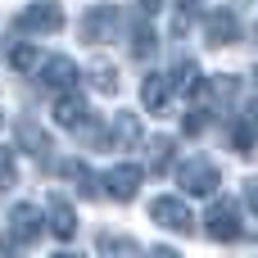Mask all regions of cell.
<instances>
[{
	"label": "cell",
	"instance_id": "obj_1",
	"mask_svg": "<svg viewBox=\"0 0 258 258\" xmlns=\"http://www.w3.org/2000/svg\"><path fill=\"white\" fill-rule=\"evenodd\" d=\"M177 181H181V190H186V195H195V200H209V195H218V186H222V172H218L209 159H186V163L177 168Z\"/></svg>",
	"mask_w": 258,
	"mask_h": 258
},
{
	"label": "cell",
	"instance_id": "obj_2",
	"mask_svg": "<svg viewBox=\"0 0 258 258\" xmlns=\"http://www.w3.org/2000/svg\"><path fill=\"white\" fill-rule=\"evenodd\" d=\"M118 23H122L118 5H91V9L82 14V27H77V32H82L86 45H104V41H113Z\"/></svg>",
	"mask_w": 258,
	"mask_h": 258
},
{
	"label": "cell",
	"instance_id": "obj_3",
	"mask_svg": "<svg viewBox=\"0 0 258 258\" xmlns=\"http://www.w3.org/2000/svg\"><path fill=\"white\" fill-rule=\"evenodd\" d=\"M63 5H54V0H41V5H32V9H23L18 18H14V32H63Z\"/></svg>",
	"mask_w": 258,
	"mask_h": 258
},
{
	"label": "cell",
	"instance_id": "obj_4",
	"mask_svg": "<svg viewBox=\"0 0 258 258\" xmlns=\"http://www.w3.org/2000/svg\"><path fill=\"white\" fill-rule=\"evenodd\" d=\"M204 231H209L218 245L240 240V213H236V204H231V200H213V209H209V218H204Z\"/></svg>",
	"mask_w": 258,
	"mask_h": 258
},
{
	"label": "cell",
	"instance_id": "obj_5",
	"mask_svg": "<svg viewBox=\"0 0 258 258\" xmlns=\"http://www.w3.org/2000/svg\"><path fill=\"white\" fill-rule=\"evenodd\" d=\"M150 218L159 222V227H168V231H195V218H190V209H186V200H177V195H159L154 204H150Z\"/></svg>",
	"mask_w": 258,
	"mask_h": 258
},
{
	"label": "cell",
	"instance_id": "obj_6",
	"mask_svg": "<svg viewBox=\"0 0 258 258\" xmlns=\"http://www.w3.org/2000/svg\"><path fill=\"white\" fill-rule=\"evenodd\" d=\"M9 236H14V245H36V240L45 236V213L32 209V204H14V213H9Z\"/></svg>",
	"mask_w": 258,
	"mask_h": 258
},
{
	"label": "cell",
	"instance_id": "obj_7",
	"mask_svg": "<svg viewBox=\"0 0 258 258\" xmlns=\"http://www.w3.org/2000/svg\"><path fill=\"white\" fill-rule=\"evenodd\" d=\"M136 190H141V168H136V163H118V168L104 172V195H109V200L132 204Z\"/></svg>",
	"mask_w": 258,
	"mask_h": 258
},
{
	"label": "cell",
	"instance_id": "obj_8",
	"mask_svg": "<svg viewBox=\"0 0 258 258\" xmlns=\"http://www.w3.org/2000/svg\"><path fill=\"white\" fill-rule=\"evenodd\" d=\"M54 122L68 127V132H82V127L91 122V104H86L77 91H59V100H54Z\"/></svg>",
	"mask_w": 258,
	"mask_h": 258
},
{
	"label": "cell",
	"instance_id": "obj_9",
	"mask_svg": "<svg viewBox=\"0 0 258 258\" xmlns=\"http://www.w3.org/2000/svg\"><path fill=\"white\" fill-rule=\"evenodd\" d=\"M41 86H45V91H73V86H77V63H73L68 54L41 59Z\"/></svg>",
	"mask_w": 258,
	"mask_h": 258
},
{
	"label": "cell",
	"instance_id": "obj_10",
	"mask_svg": "<svg viewBox=\"0 0 258 258\" xmlns=\"http://www.w3.org/2000/svg\"><path fill=\"white\" fill-rule=\"evenodd\" d=\"M204 36H209V45H231V41H240L236 14H231V9H213L209 23H204Z\"/></svg>",
	"mask_w": 258,
	"mask_h": 258
},
{
	"label": "cell",
	"instance_id": "obj_11",
	"mask_svg": "<svg viewBox=\"0 0 258 258\" xmlns=\"http://www.w3.org/2000/svg\"><path fill=\"white\" fill-rule=\"evenodd\" d=\"M45 227H50L59 240H73V236H77V213H73V204L54 195V200H50V209H45Z\"/></svg>",
	"mask_w": 258,
	"mask_h": 258
},
{
	"label": "cell",
	"instance_id": "obj_12",
	"mask_svg": "<svg viewBox=\"0 0 258 258\" xmlns=\"http://www.w3.org/2000/svg\"><path fill=\"white\" fill-rule=\"evenodd\" d=\"M141 100H145V109H150V113H159V109L172 100V77L150 73V77H145V86H141Z\"/></svg>",
	"mask_w": 258,
	"mask_h": 258
},
{
	"label": "cell",
	"instance_id": "obj_13",
	"mask_svg": "<svg viewBox=\"0 0 258 258\" xmlns=\"http://www.w3.org/2000/svg\"><path fill=\"white\" fill-rule=\"evenodd\" d=\"M200 86H204L200 63H195V59H181V63H177V77H172V91H181V95H200Z\"/></svg>",
	"mask_w": 258,
	"mask_h": 258
},
{
	"label": "cell",
	"instance_id": "obj_14",
	"mask_svg": "<svg viewBox=\"0 0 258 258\" xmlns=\"http://www.w3.org/2000/svg\"><path fill=\"white\" fill-rule=\"evenodd\" d=\"M91 86H95L100 95H118V68H113L109 59H95V63H91Z\"/></svg>",
	"mask_w": 258,
	"mask_h": 258
},
{
	"label": "cell",
	"instance_id": "obj_15",
	"mask_svg": "<svg viewBox=\"0 0 258 258\" xmlns=\"http://www.w3.org/2000/svg\"><path fill=\"white\" fill-rule=\"evenodd\" d=\"M113 141L122 145V150H132V145H141V122H136V113H118L113 118Z\"/></svg>",
	"mask_w": 258,
	"mask_h": 258
},
{
	"label": "cell",
	"instance_id": "obj_16",
	"mask_svg": "<svg viewBox=\"0 0 258 258\" xmlns=\"http://www.w3.org/2000/svg\"><path fill=\"white\" fill-rule=\"evenodd\" d=\"M172 159H177V145H172V136H159V141H150V172H168V168H172Z\"/></svg>",
	"mask_w": 258,
	"mask_h": 258
},
{
	"label": "cell",
	"instance_id": "obj_17",
	"mask_svg": "<svg viewBox=\"0 0 258 258\" xmlns=\"http://www.w3.org/2000/svg\"><path fill=\"white\" fill-rule=\"evenodd\" d=\"M9 68H14L18 77H23V73H36V68H41V54H36L27 41H18V45L9 50Z\"/></svg>",
	"mask_w": 258,
	"mask_h": 258
},
{
	"label": "cell",
	"instance_id": "obj_18",
	"mask_svg": "<svg viewBox=\"0 0 258 258\" xmlns=\"http://www.w3.org/2000/svg\"><path fill=\"white\" fill-rule=\"evenodd\" d=\"M63 177H73V181H77V190H82L86 200H95V195H100V181H95V172H91L86 163H63Z\"/></svg>",
	"mask_w": 258,
	"mask_h": 258
},
{
	"label": "cell",
	"instance_id": "obj_19",
	"mask_svg": "<svg viewBox=\"0 0 258 258\" xmlns=\"http://www.w3.org/2000/svg\"><path fill=\"white\" fill-rule=\"evenodd\" d=\"M132 54H136V59H150V54H154V32H150L145 18L132 23Z\"/></svg>",
	"mask_w": 258,
	"mask_h": 258
},
{
	"label": "cell",
	"instance_id": "obj_20",
	"mask_svg": "<svg viewBox=\"0 0 258 258\" xmlns=\"http://www.w3.org/2000/svg\"><path fill=\"white\" fill-rule=\"evenodd\" d=\"M18 136H23L27 154H36V159H45V150H54V145H50V136H45L41 127H32V122H18Z\"/></svg>",
	"mask_w": 258,
	"mask_h": 258
},
{
	"label": "cell",
	"instance_id": "obj_21",
	"mask_svg": "<svg viewBox=\"0 0 258 258\" xmlns=\"http://www.w3.org/2000/svg\"><path fill=\"white\" fill-rule=\"evenodd\" d=\"M195 14H200V0H181L177 14H172V36H186L190 23H195Z\"/></svg>",
	"mask_w": 258,
	"mask_h": 258
},
{
	"label": "cell",
	"instance_id": "obj_22",
	"mask_svg": "<svg viewBox=\"0 0 258 258\" xmlns=\"http://www.w3.org/2000/svg\"><path fill=\"white\" fill-rule=\"evenodd\" d=\"M231 145H236V154H254V127L249 122H236L231 127Z\"/></svg>",
	"mask_w": 258,
	"mask_h": 258
},
{
	"label": "cell",
	"instance_id": "obj_23",
	"mask_svg": "<svg viewBox=\"0 0 258 258\" xmlns=\"http://www.w3.org/2000/svg\"><path fill=\"white\" fill-rule=\"evenodd\" d=\"M141 245L127 240V236H100V254H136Z\"/></svg>",
	"mask_w": 258,
	"mask_h": 258
},
{
	"label": "cell",
	"instance_id": "obj_24",
	"mask_svg": "<svg viewBox=\"0 0 258 258\" xmlns=\"http://www.w3.org/2000/svg\"><path fill=\"white\" fill-rule=\"evenodd\" d=\"M14 172H18V168H14V150H9V145H0V190H9V186H14Z\"/></svg>",
	"mask_w": 258,
	"mask_h": 258
},
{
	"label": "cell",
	"instance_id": "obj_25",
	"mask_svg": "<svg viewBox=\"0 0 258 258\" xmlns=\"http://www.w3.org/2000/svg\"><path fill=\"white\" fill-rule=\"evenodd\" d=\"M204 122H209V113H204V109H190V113H186V132H190V136H200V132H204Z\"/></svg>",
	"mask_w": 258,
	"mask_h": 258
},
{
	"label": "cell",
	"instance_id": "obj_26",
	"mask_svg": "<svg viewBox=\"0 0 258 258\" xmlns=\"http://www.w3.org/2000/svg\"><path fill=\"white\" fill-rule=\"evenodd\" d=\"M245 204L258 213V177H254V181H245Z\"/></svg>",
	"mask_w": 258,
	"mask_h": 258
},
{
	"label": "cell",
	"instance_id": "obj_27",
	"mask_svg": "<svg viewBox=\"0 0 258 258\" xmlns=\"http://www.w3.org/2000/svg\"><path fill=\"white\" fill-rule=\"evenodd\" d=\"M163 5H168V0H141V9H145V14H159Z\"/></svg>",
	"mask_w": 258,
	"mask_h": 258
},
{
	"label": "cell",
	"instance_id": "obj_28",
	"mask_svg": "<svg viewBox=\"0 0 258 258\" xmlns=\"http://www.w3.org/2000/svg\"><path fill=\"white\" fill-rule=\"evenodd\" d=\"M249 127H258V100L249 104Z\"/></svg>",
	"mask_w": 258,
	"mask_h": 258
},
{
	"label": "cell",
	"instance_id": "obj_29",
	"mask_svg": "<svg viewBox=\"0 0 258 258\" xmlns=\"http://www.w3.org/2000/svg\"><path fill=\"white\" fill-rule=\"evenodd\" d=\"M0 127H5V113H0Z\"/></svg>",
	"mask_w": 258,
	"mask_h": 258
}]
</instances>
